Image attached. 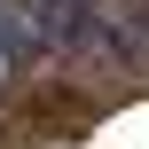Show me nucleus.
<instances>
[{"label": "nucleus", "instance_id": "obj_1", "mask_svg": "<svg viewBox=\"0 0 149 149\" xmlns=\"http://www.w3.org/2000/svg\"><path fill=\"white\" fill-rule=\"evenodd\" d=\"M31 55H47L39 47V0H0V79Z\"/></svg>", "mask_w": 149, "mask_h": 149}]
</instances>
